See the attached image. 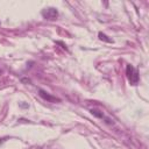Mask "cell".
Returning <instances> with one entry per match:
<instances>
[{"label":"cell","mask_w":149,"mask_h":149,"mask_svg":"<svg viewBox=\"0 0 149 149\" xmlns=\"http://www.w3.org/2000/svg\"><path fill=\"white\" fill-rule=\"evenodd\" d=\"M38 95H40L41 98H43L44 100L49 101V102H56V101H59V99H58V98H56V97L51 95L50 93H48V92H47V91H44V90H38Z\"/></svg>","instance_id":"3"},{"label":"cell","mask_w":149,"mask_h":149,"mask_svg":"<svg viewBox=\"0 0 149 149\" xmlns=\"http://www.w3.org/2000/svg\"><path fill=\"white\" fill-rule=\"evenodd\" d=\"M98 37H99V40H101V41H105V42H107V43H113V40L111 38V37H108L107 35H105L104 33H98Z\"/></svg>","instance_id":"4"},{"label":"cell","mask_w":149,"mask_h":149,"mask_svg":"<svg viewBox=\"0 0 149 149\" xmlns=\"http://www.w3.org/2000/svg\"><path fill=\"white\" fill-rule=\"evenodd\" d=\"M126 74H127V78H128V80H129V83L132 85H136L139 83V79H140L139 71L133 65H130V64L127 65V68H126Z\"/></svg>","instance_id":"1"},{"label":"cell","mask_w":149,"mask_h":149,"mask_svg":"<svg viewBox=\"0 0 149 149\" xmlns=\"http://www.w3.org/2000/svg\"><path fill=\"white\" fill-rule=\"evenodd\" d=\"M90 112H91L94 116H97V118H104L102 112H99V111H97V109H90Z\"/></svg>","instance_id":"5"},{"label":"cell","mask_w":149,"mask_h":149,"mask_svg":"<svg viewBox=\"0 0 149 149\" xmlns=\"http://www.w3.org/2000/svg\"><path fill=\"white\" fill-rule=\"evenodd\" d=\"M41 14L45 20H55L58 16V10L54 7H48V8L43 9L41 12Z\"/></svg>","instance_id":"2"}]
</instances>
